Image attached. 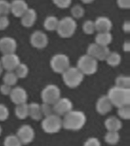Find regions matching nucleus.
I'll return each mask as SVG.
<instances>
[{
    "mask_svg": "<svg viewBox=\"0 0 130 146\" xmlns=\"http://www.w3.org/2000/svg\"><path fill=\"white\" fill-rule=\"evenodd\" d=\"M77 22L71 16H66L59 20L57 26V34L62 38H70L75 34L77 30Z\"/></svg>",
    "mask_w": 130,
    "mask_h": 146,
    "instance_id": "7ed1b4c3",
    "label": "nucleus"
},
{
    "mask_svg": "<svg viewBox=\"0 0 130 146\" xmlns=\"http://www.w3.org/2000/svg\"><path fill=\"white\" fill-rule=\"evenodd\" d=\"M116 4L121 9L126 10L130 9V0H116Z\"/></svg>",
    "mask_w": 130,
    "mask_h": 146,
    "instance_id": "ea45409f",
    "label": "nucleus"
},
{
    "mask_svg": "<svg viewBox=\"0 0 130 146\" xmlns=\"http://www.w3.org/2000/svg\"><path fill=\"white\" fill-rule=\"evenodd\" d=\"M10 25L8 16H0V31H4L8 28Z\"/></svg>",
    "mask_w": 130,
    "mask_h": 146,
    "instance_id": "58836bf2",
    "label": "nucleus"
},
{
    "mask_svg": "<svg viewBox=\"0 0 130 146\" xmlns=\"http://www.w3.org/2000/svg\"><path fill=\"white\" fill-rule=\"evenodd\" d=\"M83 146H101L100 140L95 137H91L85 141Z\"/></svg>",
    "mask_w": 130,
    "mask_h": 146,
    "instance_id": "4c0bfd02",
    "label": "nucleus"
},
{
    "mask_svg": "<svg viewBox=\"0 0 130 146\" xmlns=\"http://www.w3.org/2000/svg\"><path fill=\"white\" fill-rule=\"evenodd\" d=\"M72 0H52L53 4L59 9H68L72 4Z\"/></svg>",
    "mask_w": 130,
    "mask_h": 146,
    "instance_id": "e433bc0d",
    "label": "nucleus"
},
{
    "mask_svg": "<svg viewBox=\"0 0 130 146\" xmlns=\"http://www.w3.org/2000/svg\"><path fill=\"white\" fill-rule=\"evenodd\" d=\"M20 18L21 23L23 27L30 28V27H33L36 22V18H37V14L34 9L28 8V9L23 14V15Z\"/></svg>",
    "mask_w": 130,
    "mask_h": 146,
    "instance_id": "6ab92c4d",
    "label": "nucleus"
},
{
    "mask_svg": "<svg viewBox=\"0 0 130 146\" xmlns=\"http://www.w3.org/2000/svg\"><path fill=\"white\" fill-rule=\"evenodd\" d=\"M11 89H12V87L3 83L0 85V93L5 96H9V94L11 93Z\"/></svg>",
    "mask_w": 130,
    "mask_h": 146,
    "instance_id": "a19ab883",
    "label": "nucleus"
},
{
    "mask_svg": "<svg viewBox=\"0 0 130 146\" xmlns=\"http://www.w3.org/2000/svg\"><path fill=\"white\" fill-rule=\"evenodd\" d=\"M50 68L55 73L62 74L70 67V59L66 54L57 53L50 59Z\"/></svg>",
    "mask_w": 130,
    "mask_h": 146,
    "instance_id": "0eeeda50",
    "label": "nucleus"
},
{
    "mask_svg": "<svg viewBox=\"0 0 130 146\" xmlns=\"http://www.w3.org/2000/svg\"><path fill=\"white\" fill-rule=\"evenodd\" d=\"M2 126L0 125V135H1V134H2Z\"/></svg>",
    "mask_w": 130,
    "mask_h": 146,
    "instance_id": "49530a36",
    "label": "nucleus"
},
{
    "mask_svg": "<svg viewBox=\"0 0 130 146\" xmlns=\"http://www.w3.org/2000/svg\"><path fill=\"white\" fill-rule=\"evenodd\" d=\"M115 86L122 88L130 89V77L127 75H119L115 79Z\"/></svg>",
    "mask_w": 130,
    "mask_h": 146,
    "instance_id": "cd10ccee",
    "label": "nucleus"
},
{
    "mask_svg": "<svg viewBox=\"0 0 130 146\" xmlns=\"http://www.w3.org/2000/svg\"><path fill=\"white\" fill-rule=\"evenodd\" d=\"M123 50L124 52H130V42L129 41H125L123 44Z\"/></svg>",
    "mask_w": 130,
    "mask_h": 146,
    "instance_id": "37998d69",
    "label": "nucleus"
},
{
    "mask_svg": "<svg viewBox=\"0 0 130 146\" xmlns=\"http://www.w3.org/2000/svg\"><path fill=\"white\" fill-rule=\"evenodd\" d=\"M15 114L19 119H25L28 117V104L24 103L15 105Z\"/></svg>",
    "mask_w": 130,
    "mask_h": 146,
    "instance_id": "b1692460",
    "label": "nucleus"
},
{
    "mask_svg": "<svg viewBox=\"0 0 130 146\" xmlns=\"http://www.w3.org/2000/svg\"><path fill=\"white\" fill-rule=\"evenodd\" d=\"M84 4H91L94 0H81Z\"/></svg>",
    "mask_w": 130,
    "mask_h": 146,
    "instance_id": "c03bdc74",
    "label": "nucleus"
},
{
    "mask_svg": "<svg viewBox=\"0 0 130 146\" xmlns=\"http://www.w3.org/2000/svg\"><path fill=\"white\" fill-rule=\"evenodd\" d=\"M59 24V19L54 15L47 16L43 21V27L47 31H56L57 26Z\"/></svg>",
    "mask_w": 130,
    "mask_h": 146,
    "instance_id": "5701e85b",
    "label": "nucleus"
},
{
    "mask_svg": "<svg viewBox=\"0 0 130 146\" xmlns=\"http://www.w3.org/2000/svg\"><path fill=\"white\" fill-rule=\"evenodd\" d=\"M41 112L43 114V116H47L49 115L54 113L53 112V109H52V105L49 104H46V103H43L42 104H40Z\"/></svg>",
    "mask_w": 130,
    "mask_h": 146,
    "instance_id": "f704fd0d",
    "label": "nucleus"
},
{
    "mask_svg": "<svg viewBox=\"0 0 130 146\" xmlns=\"http://www.w3.org/2000/svg\"><path fill=\"white\" fill-rule=\"evenodd\" d=\"M117 115L120 119L124 120H129L130 119V104L118 107Z\"/></svg>",
    "mask_w": 130,
    "mask_h": 146,
    "instance_id": "2f4dec72",
    "label": "nucleus"
},
{
    "mask_svg": "<svg viewBox=\"0 0 130 146\" xmlns=\"http://www.w3.org/2000/svg\"><path fill=\"white\" fill-rule=\"evenodd\" d=\"M3 69L6 70V72L15 71L16 67L21 62L20 58L18 55L15 53L2 55V58L0 59Z\"/></svg>",
    "mask_w": 130,
    "mask_h": 146,
    "instance_id": "ddd939ff",
    "label": "nucleus"
},
{
    "mask_svg": "<svg viewBox=\"0 0 130 146\" xmlns=\"http://www.w3.org/2000/svg\"><path fill=\"white\" fill-rule=\"evenodd\" d=\"M28 8V4L25 0H12L10 2V13L16 18H21Z\"/></svg>",
    "mask_w": 130,
    "mask_h": 146,
    "instance_id": "dca6fc26",
    "label": "nucleus"
},
{
    "mask_svg": "<svg viewBox=\"0 0 130 146\" xmlns=\"http://www.w3.org/2000/svg\"><path fill=\"white\" fill-rule=\"evenodd\" d=\"M4 146H22L23 145L16 135H9L5 137L3 142Z\"/></svg>",
    "mask_w": 130,
    "mask_h": 146,
    "instance_id": "7c9ffc66",
    "label": "nucleus"
},
{
    "mask_svg": "<svg viewBox=\"0 0 130 146\" xmlns=\"http://www.w3.org/2000/svg\"><path fill=\"white\" fill-rule=\"evenodd\" d=\"M62 128L70 131H78L84 127L87 122V116L84 112L77 110H72L64 115Z\"/></svg>",
    "mask_w": 130,
    "mask_h": 146,
    "instance_id": "f257e3e1",
    "label": "nucleus"
},
{
    "mask_svg": "<svg viewBox=\"0 0 130 146\" xmlns=\"http://www.w3.org/2000/svg\"><path fill=\"white\" fill-rule=\"evenodd\" d=\"M3 83L6 84L11 87L15 86L18 81V76L16 75L14 71H10V72H6L3 75Z\"/></svg>",
    "mask_w": 130,
    "mask_h": 146,
    "instance_id": "bb28decb",
    "label": "nucleus"
},
{
    "mask_svg": "<svg viewBox=\"0 0 130 146\" xmlns=\"http://www.w3.org/2000/svg\"><path fill=\"white\" fill-rule=\"evenodd\" d=\"M104 126L107 131L119 132L122 129L123 123L118 117L112 116L106 119L104 121Z\"/></svg>",
    "mask_w": 130,
    "mask_h": 146,
    "instance_id": "aec40b11",
    "label": "nucleus"
},
{
    "mask_svg": "<svg viewBox=\"0 0 130 146\" xmlns=\"http://www.w3.org/2000/svg\"><path fill=\"white\" fill-rule=\"evenodd\" d=\"M9 117V108L3 104H0V122L7 120Z\"/></svg>",
    "mask_w": 130,
    "mask_h": 146,
    "instance_id": "c9c22d12",
    "label": "nucleus"
},
{
    "mask_svg": "<svg viewBox=\"0 0 130 146\" xmlns=\"http://www.w3.org/2000/svg\"><path fill=\"white\" fill-rule=\"evenodd\" d=\"M122 28H123V31L124 33H126V34H129V33H130V21H124L123 24V26H122Z\"/></svg>",
    "mask_w": 130,
    "mask_h": 146,
    "instance_id": "79ce46f5",
    "label": "nucleus"
},
{
    "mask_svg": "<svg viewBox=\"0 0 130 146\" xmlns=\"http://www.w3.org/2000/svg\"><path fill=\"white\" fill-rule=\"evenodd\" d=\"M113 104L107 95H103L98 98L96 103V110L100 115H107L112 110Z\"/></svg>",
    "mask_w": 130,
    "mask_h": 146,
    "instance_id": "f3484780",
    "label": "nucleus"
},
{
    "mask_svg": "<svg viewBox=\"0 0 130 146\" xmlns=\"http://www.w3.org/2000/svg\"><path fill=\"white\" fill-rule=\"evenodd\" d=\"M30 43L33 47L42 50L47 46L49 39L47 35L41 31H36L33 32L30 37Z\"/></svg>",
    "mask_w": 130,
    "mask_h": 146,
    "instance_id": "f8f14e48",
    "label": "nucleus"
},
{
    "mask_svg": "<svg viewBox=\"0 0 130 146\" xmlns=\"http://www.w3.org/2000/svg\"><path fill=\"white\" fill-rule=\"evenodd\" d=\"M109 52H110V50H109V46H99L96 43L89 44L87 48V54L97 59L98 62L105 61L108 55L109 54Z\"/></svg>",
    "mask_w": 130,
    "mask_h": 146,
    "instance_id": "1a4fd4ad",
    "label": "nucleus"
},
{
    "mask_svg": "<svg viewBox=\"0 0 130 146\" xmlns=\"http://www.w3.org/2000/svg\"><path fill=\"white\" fill-rule=\"evenodd\" d=\"M71 14L74 19H80L84 17L85 11L81 5H75L71 9Z\"/></svg>",
    "mask_w": 130,
    "mask_h": 146,
    "instance_id": "c756f323",
    "label": "nucleus"
},
{
    "mask_svg": "<svg viewBox=\"0 0 130 146\" xmlns=\"http://www.w3.org/2000/svg\"><path fill=\"white\" fill-rule=\"evenodd\" d=\"M16 135L22 145H28L34 141L35 137L34 129L30 125H23L17 131Z\"/></svg>",
    "mask_w": 130,
    "mask_h": 146,
    "instance_id": "9b49d317",
    "label": "nucleus"
},
{
    "mask_svg": "<svg viewBox=\"0 0 130 146\" xmlns=\"http://www.w3.org/2000/svg\"><path fill=\"white\" fill-rule=\"evenodd\" d=\"M3 70H4V69H3V67H2V63H1V61H0V76L2 75V72H3Z\"/></svg>",
    "mask_w": 130,
    "mask_h": 146,
    "instance_id": "a18cd8bd",
    "label": "nucleus"
},
{
    "mask_svg": "<svg viewBox=\"0 0 130 146\" xmlns=\"http://www.w3.org/2000/svg\"><path fill=\"white\" fill-rule=\"evenodd\" d=\"M64 84L69 88H76L82 84L84 75L77 67H69L62 74Z\"/></svg>",
    "mask_w": 130,
    "mask_h": 146,
    "instance_id": "20e7f679",
    "label": "nucleus"
},
{
    "mask_svg": "<svg viewBox=\"0 0 130 146\" xmlns=\"http://www.w3.org/2000/svg\"><path fill=\"white\" fill-rule=\"evenodd\" d=\"M82 29L83 31L85 34L88 35H91L96 31L95 29V25H94V21L92 20H87L83 23V26H82Z\"/></svg>",
    "mask_w": 130,
    "mask_h": 146,
    "instance_id": "473e14b6",
    "label": "nucleus"
},
{
    "mask_svg": "<svg viewBox=\"0 0 130 146\" xmlns=\"http://www.w3.org/2000/svg\"><path fill=\"white\" fill-rule=\"evenodd\" d=\"M14 72L16 74V75L18 76V79L19 78L20 79H23V78H25L28 75L29 68H28V66L25 63L20 62L19 65L16 67V68L15 69Z\"/></svg>",
    "mask_w": 130,
    "mask_h": 146,
    "instance_id": "c85d7f7f",
    "label": "nucleus"
},
{
    "mask_svg": "<svg viewBox=\"0 0 130 146\" xmlns=\"http://www.w3.org/2000/svg\"><path fill=\"white\" fill-rule=\"evenodd\" d=\"M41 127L43 132L47 134H55L59 132L62 128L61 116L55 113L45 116L41 122Z\"/></svg>",
    "mask_w": 130,
    "mask_h": 146,
    "instance_id": "423d86ee",
    "label": "nucleus"
},
{
    "mask_svg": "<svg viewBox=\"0 0 130 146\" xmlns=\"http://www.w3.org/2000/svg\"><path fill=\"white\" fill-rule=\"evenodd\" d=\"M113 41V35L110 32H100L95 36L94 43L102 46H108Z\"/></svg>",
    "mask_w": 130,
    "mask_h": 146,
    "instance_id": "4be33fe9",
    "label": "nucleus"
},
{
    "mask_svg": "<svg viewBox=\"0 0 130 146\" xmlns=\"http://www.w3.org/2000/svg\"><path fill=\"white\" fill-rule=\"evenodd\" d=\"M28 116H30L34 120H40L43 117L41 112L40 104L36 102L28 104Z\"/></svg>",
    "mask_w": 130,
    "mask_h": 146,
    "instance_id": "412c9836",
    "label": "nucleus"
},
{
    "mask_svg": "<svg viewBox=\"0 0 130 146\" xmlns=\"http://www.w3.org/2000/svg\"><path fill=\"white\" fill-rule=\"evenodd\" d=\"M52 109L55 114L59 116H63L73 110V104L70 99L61 97L52 105Z\"/></svg>",
    "mask_w": 130,
    "mask_h": 146,
    "instance_id": "9d476101",
    "label": "nucleus"
},
{
    "mask_svg": "<svg viewBox=\"0 0 130 146\" xmlns=\"http://www.w3.org/2000/svg\"><path fill=\"white\" fill-rule=\"evenodd\" d=\"M9 97L11 102L15 105L27 103L28 98L27 91L21 87H15L14 88L11 89Z\"/></svg>",
    "mask_w": 130,
    "mask_h": 146,
    "instance_id": "2eb2a0df",
    "label": "nucleus"
},
{
    "mask_svg": "<svg viewBox=\"0 0 130 146\" xmlns=\"http://www.w3.org/2000/svg\"><path fill=\"white\" fill-rule=\"evenodd\" d=\"M120 139V136L119 134V132H112V131H107V132L104 135L105 142L109 145H116L119 143Z\"/></svg>",
    "mask_w": 130,
    "mask_h": 146,
    "instance_id": "a878e982",
    "label": "nucleus"
},
{
    "mask_svg": "<svg viewBox=\"0 0 130 146\" xmlns=\"http://www.w3.org/2000/svg\"><path fill=\"white\" fill-rule=\"evenodd\" d=\"M10 14V2L0 0V16H8Z\"/></svg>",
    "mask_w": 130,
    "mask_h": 146,
    "instance_id": "72a5a7b5",
    "label": "nucleus"
},
{
    "mask_svg": "<svg viewBox=\"0 0 130 146\" xmlns=\"http://www.w3.org/2000/svg\"><path fill=\"white\" fill-rule=\"evenodd\" d=\"M96 31L100 32H110L113 28V22L108 17L100 16L96 18L94 21Z\"/></svg>",
    "mask_w": 130,
    "mask_h": 146,
    "instance_id": "a211bd4d",
    "label": "nucleus"
},
{
    "mask_svg": "<svg viewBox=\"0 0 130 146\" xmlns=\"http://www.w3.org/2000/svg\"><path fill=\"white\" fill-rule=\"evenodd\" d=\"M105 61L107 62L108 66H111V67H116L121 63L122 57H121V55L118 52L110 51L109 54L108 55V56L107 57Z\"/></svg>",
    "mask_w": 130,
    "mask_h": 146,
    "instance_id": "393cba45",
    "label": "nucleus"
},
{
    "mask_svg": "<svg viewBox=\"0 0 130 146\" xmlns=\"http://www.w3.org/2000/svg\"><path fill=\"white\" fill-rule=\"evenodd\" d=\"M17 46V41L11 36H5L0 39V52L2 55L15 53Z\"/></svg>",
    "mask_w": 130,
    "mask_h": 146,
    "instance_id": "4468645a",
    "label": "nucleus"
},
{
    "mask_svg": "<svg viewBox=\"0 0 130 146\" xmlns=\"http://www.w3.org/2000/svg\"><path fill=\"white\" fill-rule=\"evenodd\" d=\"M76 67L84 75H94L98 70V61L88 54L83 55L78 60Z\"/></svg>",
    "mask_w": 130,
    "mask_h": 146,
    "instance_id": "39448f33",
    "label": "nucleus"
},
{
    "mask_svg": "<svg viewBox=\"0 0 130 146\" xmlns=\"http://www.w3.org/2000/svg\"><path fill=\"white\" fill-rule=\"evenodd\" d=\"M60 98V88L54 84H47L41 91V99L43 103L53 105Z\"/></svg>",
    "mask_w": 130,
    "mask_h": 146,
    "instance_id": "6e6552de",
    "label": "nucleus"
},
{
    "mask_svg": "<svg viewBox=\"0 0 130 146\" xmlns=\"http://www.w3.org/2000/svg\"><path fill=\"white\" fill-rule=\"evenodd\" d=\"M107 96L111 101L113 106L117 108L130 104V89L122 88L114 85L108 91Z\"/></svg>",
    "mask_w": 130,
    "mask_h": 146,
    "instance_id": "f03ea898",
    "label": "nucleus"
}]
</instances>
